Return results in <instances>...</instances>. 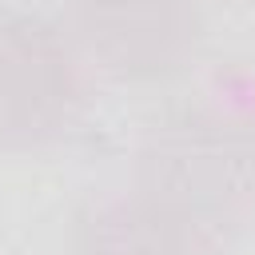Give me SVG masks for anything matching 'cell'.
Segmentation results:
<instances>
[{
    "label": "cell",
    "instance_id": "obj_1",
    "mask_svg": "<svg viewBox=\"0 0 255 255\" xmlns=\"http://www.w3.org/2000/svg\"><path fill=\"white\" fill-rule=\"evenodd\" d=\"M135 191L227 243L255 223V128L207 108L155 120L135 151Z\"/></svg>",
    "mask_w": 255,
    "mask_h": 255
},
{
    "label": "cell",
    "instance_id": "obj_2",
    "mask_svg": "<svg viewBox=\"0 0 255 255\" xmlns=\"http://www.w3.org/2000/svg\"><path fill=\"white\" fill-rule=\"evenodd\" d=\"M84 68L72 36L20 8L0 12V147L60 143L84 116Z\"/></svg>",
    "mask_w": 255,
    "mask_h": 255
},
{
    "label": "cell",
    "instance_id": "obj_3",
    "mask_svg": "<svg viewBox=\"0 0 255 255\" xmlns=\"http://www.w3.org/2000/svg\"><path fill=\"white\" fill-rule=\"evenodd\" d=\"M64 32L116 80L175 76L199 44L195 0H64Z\"/></svg>",
    "mask_w": 255,
    "mask_h": 255
},
{
    "label": "cell",
    "instance_id": "obj_4",
    "mask_svg": "<svg viewBox=\"0 0 255 255\" xmlns=\"http://www.w3.org/2000/svg\"><path fill=\"white\" fill-rule=\"evenodd\" d=\"M219 247L207 227L135 187L92 203L76 223V255H219Z\"/></svg>",
    "mask_w": 255,
    "mask_h": 255
}]
</instances>
